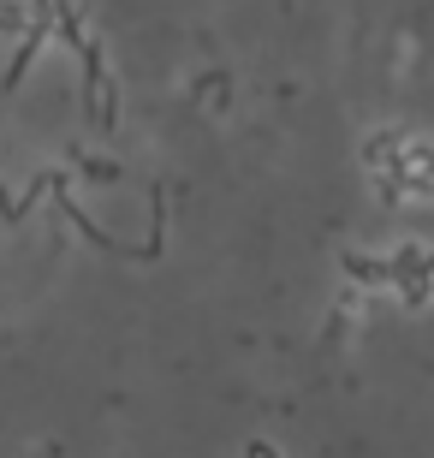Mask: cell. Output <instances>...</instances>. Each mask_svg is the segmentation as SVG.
Returning <instances> with one entry per match:
<instances>
[{"label":"cell","mask_w":434,"mask_h":458,"mask_svg":"<svg viewBox=\"0 0 434 458\" xmlns=\"http://www.w3.org/2000/svg\"><path fill=\"white\" fill-rule=\"evenodd\" d=\"M387 161L369 155V179L381 197L399 203H434V137H387Z\"/></svg>","instance_id":"obj_1"},{"label":"cell","mask_w":434,"mask_h":458,"mask_svg":"<svg viewBox=\"0 0 434 458\" xmlns=\"http://www.w3.org/2000/svg\"><path fill=\"white\" fill-rule=\"evenodd\" d=\"M387 274H393V286H404L422 304L429 286H434V244H399L393 262H387Z\"/></svg>","instance_id":"obj_2"},{"label":"cell","mask_w":434,"mask_h":458,"mask_svg":"<svg viewBox=\"0 0 434 458\" xmlns=\"http://www.w3.org/2000/svg\"><path fill=\"white\" fill-rule=\"evenodd\" d=\"M244 458H280V453H274L268 441H251V446H244Z\"/></svg>","instance_id":"obj_3"}]
</instances>
